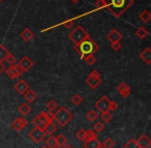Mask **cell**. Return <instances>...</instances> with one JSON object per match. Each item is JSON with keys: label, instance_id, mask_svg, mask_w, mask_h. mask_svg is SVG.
Returning <instances> with one entry per match:
<instances>
[{"label": "cell", "instance_id": "1", "mask_svg": "<svg viewBox=\"0 0 151 148\" xmlns=\"http://www.w3.org/2000/svg\"><path fill=\"white\" fill-rule=\"evenodd\" d=\"M132 4L134 0H105V9L116 18L121 17Z\"/></svg>", "mask_w": 151, "mask_h": 148}, {"label": "cell", "instance_id": "2", "mask_svg": "<svg viewBox=\"0 0 151 148\" xmlns=\"http://www.w3.org/2000/svg\"><path fill=\"white\" fill-rule=\"evenodd\" d=\"M75 51L80 55V59L84 60L85 57L91 54H95L99 51V46L93 42V40L88 36L87 38L83 40L78 45H75Z\"/></svg>", "mask_w": 151, "mask_h": 148}, {"label": "cell", "instance_id": "3", "mask_svg": "<svg viewBox=\"0 0 151 148\" xmlns=\"http://www.w3.org/2000/svg\"><path fill=\"white\" fill-rule=\"evenodd\" d=\"M73 118V114H71L65 107H60V108L53 114V119L62 127H64L66 124H68V122Z\"/></svg>", "mask_w": 151, "mask_h": 148}, {"label": "cell", "instance_id": "4", "mask_svg": "<svg viewBox=\"0 0 151 148\" xmlns=\"http://www.w3.org/2000/svg\"><path fill=\"white\" fill-rule=\"evenodd\" d=\"M88 36H90L88 34V32L80 25H78L76 28H73V29L71 30L70 33H68V38L75 45H78L79 43H81L83 40L87 38Z\"/></svg>", "mask_w": 151, "mask_h": 148}, {"label": "cell", "instance_id": "5", "mask_svg": "<svg viewBox=\"0 0 151 148\" xmlns=\"http://www.w3.org/2000/svg\"><path fill=\"white\" fill-rule=\"evenodd\" d=\"M86 83L88 84V86L92 89H96L101 83V75H99V71L96 69H93L89 76L87 77L86 79Z\"/></svg>", "mask_w": 151, "mask_h": 148}, {"label": "cell", "instance_id": "6", "mask_svg": "<svg viewBox=\"0 0 151 148\" xmlns=\"http://www.w3.org/2000/svg\"><path fill=\"white\" fill-rule=\"evenodd\" d=\"M49 121H51V120L48 118V116H47V113L42 111V112H40L33 119H32L31 122L35 127H40V129H44V127L46 126V124Z\"/></svg>", "mask_w": 151, "mask_h": 148}, {"label": "cell", "instance_id": "7", "mask_svg": "<svg viewBox=\"0 0 151 148\" xmlns=\"http://www.w3.org/2000/svg\"><path fill=\"white\" fill-rule=\"evenodd\" d=\"M46 136V133L44 131V129H40V127L34 126L33 129H31L29 133V138L34 142V143H40V141H42Z\"/></svg>", "mask_w": 151, "mask_h": 148}, {"label": "cell", "instance_id": "8", "mask_svg": "<svg viewBox=\"0 0 151 148\" xmlns=\"http://www.w3.org/2000/svg\"><path fill=\"white\" fill-rule=\"evenodd\" d=\"M5 73H6L7 77H9L11 79L16 80V79H19L20 76L23 74V71L20 69V67L18 66L17 64H12L9 65V69H5Z\"/></svg>", "mask_w": 151, "mask_h": 148}, {"label": "cell", "instance_id": "9", "mask_svg": "<svg viewBox=\"0 0 151 148\" xmlns=\"http://www.w3.org/2000/svg\"><path fill=\"white\" fill-rule=\"evenodd\" d=\"M109 104H110V100L106 95H104L95 103V108L101 113L107 112V111H109Z\"/></svg>", "mask_w": 151, "mask_h": 148}, {"label": "cell", "instance_id": "10", "mask_svg": "<svg viewBox=\"0 0 151 148\" xmlns=\"http://www.w3.org/2000/svg\"><path fill=\"white\" fill-rule=\"evenodd\" d=\"M28 121L26 120L24 117H19V118H16L15 120L12 122L11 126L15 129L16 131H21L27 126Z\"/></svg>", "mask_w": 151, "mask_h": 148}, {"label": "cell", "instance_id": "11", "mask_svg": "<svg viewBox=\"0 0 151 148\" xmlns=\"http://www.w3.org/2000/svg\"><path fill=\"white\" fill-rule=\"evenodd\" d=\"M17 65L24 73V71H28L32 66H33V61H32L28 56H24L23 58L19 61V63H18Z\"/></svg>", "mask_w": 151, "mask_h": 148}, {"label": "cell", "instance_id": "12", "mask_svg": "<svg viewBox=\"0 0 151 148\" xmlns=\"http://www.w3.org/2000/svg\"><path fill=\"white\" fill-rule=\"evenodd\" d=\"M14 89L17 91V93L23 95L28 89H30V87H29V84H28L25 80H19V81L14 85Z\"/></svg>", "mask_w": 151, "mask_h": 148}, {"label": "cell", "instance_id": "13", "mask_svg": "<svg viewBox=\"0 0 151 148\" xmlns=\"http://www.w3.org/2000/svg\"><path fill=\"white\" fill-rule=\"evenodd\" d=\"M117 91L120 93V95L123 98H127L130 95V88L125 82H121L117 86Z\"/></svg>", "mask_w": 151, "mask_h": 148}, {"label": "cell", "instance_id": "14", "mask_svg": "<svg viewBox=\"0 0 151 148\" xmlns=\"http://www.w3.org/2000/svg\"><path fill=\"white\" fill-rule=\"evenodd\" d=\"M107 40L110 43H115V42H120L122 40V34L118 31L117 29H112L111 31L108 33L107 35Z\"/></svg>", "mask_w": 151, "mask_h": 148}, {"label": "cell", "instance_id": "15", "mask_svg": "<svg viewBox=\"0 0 151 148\" xmlns=\"http://www.w3.org/2000/svg\"><path fill=\"white\" fill-rule=\"evenodd\" d=\"M137 143L140 148H149L151 145V140L146 135H142L137 140Z\"/></svg>", "mask_w": 151, "mask_h": 148}, {"label": "cell", "instance_id": "16", "mask_svg": "<svg viewBox=\"0 0 151 148\" xmlns=\"http://www.w3.org/2000/svg\"><path fill=\"white\" fill-rule=\"evenodd\" d=\"M23 95H24V98L27 100L28 104L34 103L36 100H37V94H36V92L32 89H28L27 91L23 94Z\"/></svg>", "mask_w": 151, "mask_h": 148}, {"label": "cell", "instance_id": "17", "mask_svg": "<svg viewBox=\"0 0 151 148\" xmlns=\"http://www.w3.org/2000/svg\"><path fill=\"white\" fill-rule=\"evenodd\" d=\"M20 38H21L24 42L28 43L34 38V33L29 29V28H25V29L22 30L21 33H20Z\"/></svg>", "mask_w": 151, "mask_h": 148}, {"label": "cell", "instance_id": "18", "mask_svg": "<svg viewBox=\"0 0 151 148\" xmlns=\"http://www.w3.org/2000/svg\"><path fill=\"white\" fill-rule=\"evenodd\" d=\"M56 131H57V125H56V123H55L53 120L52 121H49V122L46 124V126L44 127V131L47 134V135H49V136L53 135V134H54Z\"/></svg>", "mask_w": 151, "mask_h": 148}, {"label": "cell", "instance_id": "19", "mask_svg": "<svg viewBox=\"0 0 151 148\" xmlns=\"http://www.w3.org/2000/svg\"><path fill=\"white\" fill-rule=\"evenodd\" d=\"M140 58L144 61L146 64H150L151 63V49L146 48L142 53L140 54Z\"/></svg>", "mask_w": 151, "mask_h": 148}, {"label": "cell", "instance_id": "20", "mask_svg": "<svg viewBox=\"0 0 151 148\" xmlns=\"http://www.w3.org/2000/svg\"><path fill=\"white\" fill-rule=\"evenodd\" d=\"M31 110H32L31 106H30L28 103H23V104L20 105V107L18 108V111H19V113L23 115V116H26V115H28L30 112H31Z\"/></svg>", "mask_w": 151, "mask_h": 148}, {"label": "cell", "instance_id": "21", "mask_svg": "<svg viewBox=\"0 0 151 148\" xmlns=\"http://www.w3.org/2000/svg\"><path fill=\"white\" fill-rule=\"evenodd\" d=\"M136 35L138 36L139 38H141V40H144V38H146L147 36L149 35V32L144 26H141V27H139L138 29L136 30Z\"/></svg>", "mask_w": 151, "mask_h": 148}, {"label": "cell", "instance_id": "22", "mask_svg": "<svg viewBox=\"0 0 151 148\" xmlns=\"http://www.w3.org/2000/svg\"><path fill=\"white\" fill-rule=\"evenodd\" d=\"M97 139V133H95L93 129H86L85 131V141H89V140H95Z\"/></svg>", "mask_w": 151, "mask_h": 148}, {"label": "cell", "instance_id": "23", "mask_svg": "<svg viewBox=\"0 0 151 148\" xmlns=\"http://www.w3.org/2000/svg\"><path fill=\"white\" fill-rule=\"evenodd\" d=\"M139 19L143 22V23H148L151 20V14L148 11H143L142 13L139 15Z\"/></svg>", "mask_w": 151, "mask_h": 148}, {"label": "cell", "instance_id": "24", "mask_svg": "<svg viewBox=\"0 0 151 148\" xmlns=\"http://www.w3.org/2000/svg\"><path fill=\"white\" fill-rule=\"evenodd\" d=\"M99 143L101 142L97 139H95V140H89V141H84L83 145H84L85 148H96L99 145Z\"/></svg>", "mask_w": 151, "mask_h": 148}, {"label": "cell", "instance_id": "25", "mask_svg": "<svg viewBox=\"0 0 151 148\" xmlns=\"http://www.w3.org/2000/svg\"><path fill=\"white\" fill-rule=\"evenodd\" d=\"M86 117H87V119H88L89 121H91V122H94V121H96L97 120V118H99V114H97V112L96 111H94V110H90L88 113L86 114Z\"/></svg>", "mask_w": 151, "mask_h": 148}, {"label": "cell", "instance_id": "26", "mask_svg": "<svg viewBox=\"0 0 151 148\" xmlns=\"http://www.w3.org/2000/svg\"><path fill=\"white\" fill-rule=\"evenodd\" d=\"M9 53V50H7L3 45H0V62H3V61H4L5 57L7 56Z\"/></svg>", "mask_w": 151, "mask_h": 148}, {"label": "cell", "instance_id": "27", "mask_svg": "<svg viewBox=\"0 0 151 148\" xmlns=\"http://www.w3.org/2000/svg\"><path fill=\"white\" fill-rule=\"evenodd\" d=\"M99 117H101V120H103L105 123L110 122V121L112 120V118H113V116H112V114H111V112H110V111H107V112L101 113V115Z\"/></svg>", "mask_w": 151, "mask_h": 148}, {"label": "cell", "instance_id": "28", "mask_svg": "<svg viewBox=\"0 0 151 148\" xmlns=\"http://www.w3.org/2000/svg\"><path fill=\"white\" fill-rule=\"evenodd\" d=\"M46 143H47V146H48L49 148H53L54 146H56V145H57L56 138H55L53 135L49 136L48 139H47V141H46Z\"/></svg>", "mask_w": 151, "mask_h": 148}, {"label": "cell", "instance_id": "29", "mask_svg": "<svg viewBox=\"0 0 151 148\" xmlns=\"http://www.w3.org/2000/svg\"><path fill=\"white\" fill-rule=\"evenodd\" d=\"M57 108H58V105H57V103L55 102L54 100H50L48 103H47V109H48V111L54 112Z\"/></svg>", "mask_w": 151, "mask_h": 148}, {"label": "cell", "instance_id": "30", "mask_svg": "<svg viewBox=\"0 0 151 148\" xmlns=\"http://www.w3.org/2000/svg\"><path fill=\"white\" fill-rule=\"evenodd\" d=\"M83 102V97L80 95V94H75V95L71 97V103H73L75 106H79V105H81Z\"/></svg>", "mask_w": 151, "mask_h": 148}, {"label": "cell", "instance_id": "31", "mask_svg": "<svg viewBox=\"0 0 151 148\" xmlns=\"http://www.w3.org/2000/svg\"><path fill=\"white\" fill-rule=\"evenodd\" d=\"M84 60L86 61L87 64H89V65H93V64H95V63H96L97 58L94 56V54H91V55H88V56L85 57Z\"/></svg>", "mask_w": 151, "mask_h": 148}, {"label": "cell", "instance_id": "32", "mask_svg": "<svg viewBox=\"0 0 151 148\" xmlns=\"http://www.w3.org/2000/svg\"><path fill=\"white\" fill-rule=\"evenodd\" d=\"M55 138H56V141H57V144H58V145H61V146L66 145L67 139L62 135V134H59V135L57 136V137H55Z\"/></svg>", "mask_w": 151, "mask_h": 148}, {"label": "cell", "instance_id": "33", "mask_svg": "<svg viewBox=\"0 0 151 148\" xmlns=\"http://www.w3.org/2000/svg\"><path fill=\"white\" fill-rule=\"evenodd\" d=\"M4 61L6 63H9V65H12V64H15L16 61H17V58H16L15 55H13L12 53H9V54H7V56L5 57Z\"/></svg>", "mask_w": 151, "mask_h": 148}, {"label": "cell", "instance_id": "34", "mask_svg": "<svg viewBox=\"0 0 151 148\" xmlns=\"http://www.w3.org/2000/svg\"><path fill=\"white\" fill-rule=\"evenodd\" d=\"M122 148H140V147H139L138 143H137V140L130 139L127 143L124 144V146Z\"/></svg>", "mask_w": 151, "mask_h": 148}, {"label": "cell", "instance_id": "35", "mask_svg": "<svg viewBox=\"0 0 151 148\" xmlns=\"http://www.w3.org/2000/svg\"><path fill=\"white\" fill-rule=\"evenodd\" d=\"M101 145H103L105 148H114V146H115V142H114L113 139L108 138V139H106L105 141H104V143L101 144Z\"/></svg>", "mask_w": 151, "mask_h": 148}, {"label": "cell", "instance_id": "36", "mask_svg": "<svg viewBox=\"0 0 151 148\" xmlns=\"http://www.w3.org/2000/svg\"><path fill=\"white\" fill-rule=\"evenodd\" d=\"M104 129H105V124H104V122H101V121L96 122L94 124V127H93V131H94L95 133H101Z\"/></svg>", "mask_w": 151, "mask_h": 148}, {"label": "cell", "instance_id": "37", "mask_svg": "<svg viewBox=\"0 0 151 148\" xmlns=\"http://www.w3.org/2000/svg\"><path fill=\"white\" fill-rule=\"evenodd\" d=\"M76 137H77L78 140L84 142L85 141V129H79V131L76 133Z\"/></svg>", "mask_w": 151, "mask_h": 148}, {"label": "cell", "instance_id": "38", "mask_svg": "<svg viewBox=\"0 0 151 148\" xmlns=\"http://www.w3.org/2000/svg\"><path fill=\"white\" fill-rule=\"evenodd\" d=\"M111 48L113 49L114 51H119L120 49L122 48V45L120 42H115V43H112L111 44Z\"/></svg>", "mask_w": 151, "mask_h": 148}, {"label": "cell", "instance_id": "39", "mask_svg": "<svg viewBox=\"0 0 151 148\" xmlns=\"http://www.w3.org/2000/svg\"><path fill=\"white\" fill-rule=\"evenodd\" d=\"M118 108V104L115 102H112V100H110V104H109V111L110 112H114V111H116Z\"/></svg>", "mask_w": 151, "mask_h": 148}, {"label": "cell", "instance_id": "40", "mask_svg": "<svg viewBox=\"0 0 151 148\" xmlns=\"http://www.w3.org/2000/svg\"><path fill=\"white\" fill-rule=\"evenodd\" d=\"M61 25H63L65 28H71L73 25V19H70V20H66V21L62 22Z\"/></svg>", "mask_w": 151, "mask_h": 148}, {"label": "cell", "instance_id": "41", "mask_svg": "<svg viewBox=\"0 0 151 148\" xmlns=\"http://www.w3.org/2000/svg\"><path fill=\"white\" fill-rule=\"evenodd\" d=\"M95 6H96V9H105V0H96Z\"/></svg>", "mask_w": 151, "mask_h": 148}, {"label": "cell", "instance_id": "42", "mask_svg": "<svg viewBox=\"0 0 151 148\" xmlns=\"http://www.w3.org/2000/svg\"><path fill=\"white\" fill-rule=\"evenodd\" d=\"M5 71V65L3 62H0V74L2 73V71Z\"/></svg>", "mask_w": 151, "mask_h": 148}, {"label": "cell", "instance_id": "43", "mask_svg": "<svg viewBox=\"0 0 151 148\" xmlns=\"http://www.w3.org/2000/svg\"><path fill=\"white\" fill-rule=\"evenodd\" d=\"M70 1H71L73 3H78L79 1H80V0H70Z\"/></svg>", "mask_w": 151, "mask_h": 148}, {"label": "cell", "instance_id": "44", "mask_svg": "<svg viewBox=\"0 0 151 148\" xmlns=\"http://www.w3.org/2000/svg\"><path fill=\"white\" fill-rule=\"evenodd\" d=\"M53 148H62V146H61V145H58V144H57V145H56V146H54Z\"/></svg>", "mask_w": 151, "mask_h": 148}, {"label": "cell", "instance_id": "45", "mask_svg": "<svg viewBox=\"0 0 151 148\" xmlns=\"http://www.w3.org/2000/svg\"><path fill=\"white\" fill-rule=\"evenodd\" d=\"M62 148H73V147H70L69 145H64V146H62Z\"/></svg>", "mask_w": 151, "mask_h": 148}, {"label": "cell", "instance_id": "46", "mask_svg": "<svg viewBox=\"0 0 151 148\" xmlns=\"http://www.w3.org/2000/svg\"><path fill=\"white\" fill-rule=\"evenodd\" d=\"M96 148H105V147H104V146L103 145H101V143H99V146H97V147Z\"/></svg>", "mask_w": 151, "mask_h": 148}, {"label": "cell", "instance_id": "47", "mask_svg": "<svg viewBox=\"0 0 151 148\" xmlns=\"http://www.w3.org/2000/svg\"><path fill=\"white\" fill-rule=\"evenodd\" d=\"M42 148H49V147H48V146H42Z\"/></svg>", "mask_w": 151, "mask_h": 148}, {"label": "cell", "instance_id": "48", "mask_svg": "<svg viewBox=\"0 0 151 148\" xmlns=\"http://www.w3.org/2000/svg\"><path fill=\"white\" fill-rule=\"evenodd\" d=\"M1 2H2V0H0V3H1Z\"/></svg>", "mask_w": 151, "mask_h": 148}]
</instances>
